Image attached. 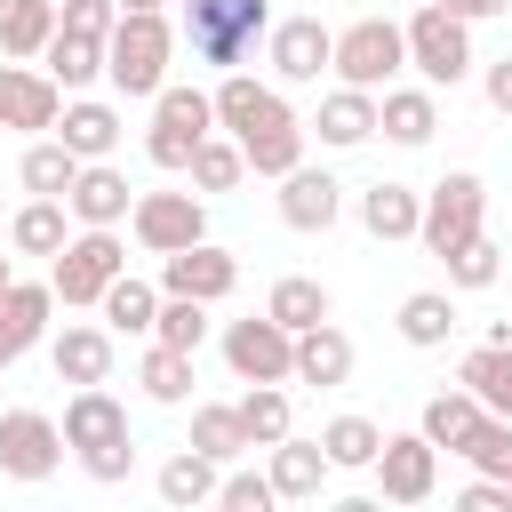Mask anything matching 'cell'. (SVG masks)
<instances>
[{
    "label": "cell",
    "mask_w": 512,
    "mask_h": 512,
    "mask_svg": "<svg viewBox=\"0 0 512 512\" xmlns=\"http://www.w3.org/2000/svg\"><path fill=\"white\" fill-rule=\"evenodd\" d=\"M264 32H272V8H264V0H184V32H176V40L192 48V64L240 72Z\"/></svg>",
    "instance_id": "cell-1"
},
{
    "label": "cell",
    "mask_w": 512,
    "mask_h": 512,
    "mask_svg": "<svg viewBox=\"0 0 512 512\" xmlns=\"http://www.w3.org/2000/svg\"><path fill=\"white\" fill-rule=\"evenodd\" d=\"M168 56H176V24L168 16H120L104 32V80L120 96H160L168 88Z\"/></svg>",
    "instance_id": "cell-2"
},
{
    "label": "cell",
    "mask_w": 512,
    "mask_h": 512,
    "mask_svg": "<svg viewBox=\"0 0 512 512\" xmlns=\"http://www.w3.org/2000/svg\"><path fill=\"white\" fill-rule=\"evenodd\" d=\"M128 272V248H120V224H80L56 256H48V288H56V304H96L112 280Z\"/></svg>",
    "instance_id": "cell-3"
},
{
    "label": "cell",
    "mask_w": 512,
    "mask_h": 512,
    "mask_svg": "<svg viewBox=\"0 0 512 512\" xmlns=\"http://www.w3.org/2000/svg\"><path fill=\"white\" fill-rule=\"evenodd\" d=\"M400 40H408V64L424 72V88H456L472 72V24L448 16L440 0H416V16L400 24Z\"/></svg>",
    "instance_id": "cell-4"
},
{
    "label": "cell",
    "mask_w": 512,
    "mask_h": 512,
    "mask_svg": "<svg viewBox=\"0 0 512 512\" xmlns=\"http://www.w3.org/2000/svg\"><path fill=\"white\" fill-rule=\"evenodd\" d=\"M408 64V40H400V24L392 16H360V24H344L336 32V56H328V72L344 80V88H392V72Z\"/></svg>",
    "instance_id": "cell-5"
},
{
    "label": "cell",
    "mask_w": 512,
    "mask_h": 512,
    "mask_svg": "<svg viewBox=\"0 0 512 512\" xmlns=\"http://www.w3.org/2000/svg\"><path fill=\"white\" fill-rule=\"evenodd\" d=\"M216 128V104L200 88H160L152 96V128H144V160L152 168H192V144Z\"/></svg>",
    "instance_id": "cell-6"
},
{
    "label": "cell",
    "mask_w": 512,
    "mask_h": 512,
    "mask_svg": "<svg viewBox=\"0 0 512 512\" xmlns=\"http://www.w3.org/2000/svg\"><path fill=\"white\" fill-rule=\"evenodd\" d=\"M480 216H488V184H480L472 168H456V176H440V184L424 192V216H416V240H424L432 256H448L456 240H472V232H480Z\"/></svg>",
    "instance_id": "cell-7"
},
{
    "label": "cell",
    "mask_w": 512,
    "mask_h": 512,
    "mask_svg": "<svg viewBox=\"0 0 512 512\" xmlns=\"http://www.w3.org/2000/svg\"><path fill=\"white\" fill-rule=\"evenodd\" d=\"M224 368H232L240 384H288V368H296V336H288L272 312H248V320L224 328Z\"/></svg>",
    "instance_id": "cell-8"
},
{
    "label": "cell",
    "mask_w": 512,
    "mask_h": 512,
    "mask_svg": "<svg viewBox=\"0 0 512 512\" xmlns=\"http://www.w3.org/2000/svg\"><path fill=\"white\" fill-rule=\"evenodd\" d=\"M56 464H64V424L40 416V408H8L0 416V472L24 480V488H40Z\"/></svg>",
    "instance_id": "cell-9"
},
{
    "label": "cell",
    "mask_w": 512,
    "mask_h": 512,
    "mask_svg": "<svg viewBox=\"0 0 512 512\" xmlns=\"http://www.w3.org/2000/svg\"><path fill=\"white\" fill-rule=\"evenodd\" d=\"M368 472H376V496L384 504H424L440 488V448L424 432H384V448H376Z\"/></svg>",
    "instance_id": "cell-10"
},
{
    "label": "cell",
    "mask_w": 512,
    "mask_h": 512,
    "mask_svg": "<svg viewBox=\"0 0 512 512\" xmlns=\"http://www.w3.org/2000/svg\"><path fill=\"white\" fill-rule=\"evenodd\" d=\"M128 224H136V240H144L152 256H176V248L208 240V208H200V192H136Z\"/></svg>",
    "instance_id": "cell-11"
},
{
    "label": "cell",
    "mask_w": 512,
    "mask_h": 512,
    "mask_svg": "<svg viewBox=\"0 0 512 512\" xmlns=\"http://www.w3.org/2000/svg\"><path fill=\"white\" fill-rule=\"evenodd\" d=\"M328 56H336V32H328L320 16H280V24L264 32V64H272L288 88H312V80L328 72Z\"/></svg>",
    "instance_id": "cell-12"
},
{
    "label": "cell",
    "mask_w": 512,
    "mask_h": 512,
    "mask_svg": "<svg viewBox=\"0 0 512 512\" xmlns=\"http://www.w3.org/2000/svg\"><path fill=\"white\" fill-rule=\"evenodd\" d=\"M240 288V256L216 248V240H192L176 256H160V296H200V304H224Z\"/></svg>",
    "instance_id": "cell-13"
},
{
    "label": "cell",
    "mask_w": 512,
    "mask_h": 512,
    "mask_svg": "<svg viewBox=\"0 0 512 512\" xmlns=\"http://www.w3.org/2000/svg\"><path fill=\"white\" fill-rule=\"evenodd\" d=\"M56 112H64V88L48 80V72H32V64H0V128H24V136H40V128H56Z\"/></svg>",
    "instance_id": "cell-14"
},
{
    "label": "cell",
    "mask_w": 512,
    "mask_h": 512,
    "mask_svg": "<svg viewBox=\"0 0 512 512\" xmlns=\"http://www.w3.org/2000/svg\"><path fill=\"white\" fill-rule=\"evenodd\" d=\"M240 152H248L256 176H288V168L304 160V120L288 112V96H272V112H256V120L240 128Z\"/></svg>",
    "instance_id": "cell-15"
},
{
    "label": "cell",
    "mask_w": 512,
    "mask_h": 512,
    "mask_svg": "<svg viewBox=\"0 0 512 512\" xmlns=\"http://www.w3.org/2000/svg\"><path fill=\"white\" fill-rule=\"evenodd\" d=\"M336 216H344V184H336L328 168H304V160H296V168L280 176V224H288V232H328Z\"/></svg>",
    "instance_id": "cell-16"
},
{
    "label": "cell",
    "mask_w": 512,
    "mask_h": 512,
    "mask_svg": "<svg viewBox=\"0 0 512 512\" xmlns=\"http://www.w3.org/2000/svg\"><path fill=\"white\" fill-rule=\"evenodd\" d=\"M48 312H56V288H48V280H8V288H0V368H16V360L40 344Z\"/></svg>",
    "instance_id": "cell-17"
},
{
    "label": "cell",
    "mask_w": 512,
    "mask_h": 512,
    "mask_svg": "<svg viewBox=\"0 0 512 512\" xmlns=\"http://www.w3.org/2000/svg\"><path fill=\"white\" fill-rule=\"evenodd\" d=\"M64 208H72V224H128L136 192H128V176H120L112 160H80V176H72Z\"/></svg>",
    "instance_id": "cell-18"
},
{
    "label": "cell",
    "mask_w": 512,
    "mask_h": 512,
    "mask_svg": "<svg viewBox=\"0 0 512 512\" xmlns=\"http://www.w3.org/2000/svg\"><path fill=\"white\" fill-rule=\"evenodd\" d=\"M104 440H128V408L104 384H72V400H64V448L80 456V448H104Z\"/></svg>",
    "instance_id": "cell-19"
},
{
    "label": "cell",
    "mask_w": 512,
    "mask_h": 512,
    "mask_svg": "<svg viewBox=\"0 0 512 512\" xmlns=\"http://www.w3.org/2000/svg\"><path fill=\"white\" fill-rule=\"evenodd\" d=\"M328 472H336V464H328V448H320V440H296V432H288V440H272V472H264V480H272V496H280V504H312V496L328 488Z\"/></svg>",
    "instance_id": "cell-20"
},
{
    "label": "cell",
    "mask_w": 512,
    "mask_h": 512,
    "mask_svg": "<svg viewBox=\"0 0 512 512\" xmlns=\"http://www.w3.org/2000/svg\"><path fill=\"white\" fill-rule=\"evenodd\" d=\"M296 384H344L352 376V336L336 328V320H312V328H296V368H288Z\"/></svg>",
    "instance_id": "cell-21"
},
{
    "label": "cell",
    "mask_w": 512,
    "mask_h": 512,
    "mask_svg": "<svg viewBox=\"0 0 512 512\" xmlns=\"http://www.w3.org/2000/svg\"><path fill=\"white\" fill-rule=\"evenodd\" d=\"M432 128H440V104H432V88H376V136H392V144H432Z\"/></svg>",
    "instance_id": "cell-22"
},
{
    "label": "cell",
    "mask_w": 512,
    "mask_h": 512,
    "mask_svg": "<svg viewBox=\"0 0 512 512\" xmlns=\"http://www.w3.org/2000/svg\"><path fill=\"white\" fill-rule=\"evenodd\" d=\"M312 128H320V144L352 152V144H368V136H376V96H368V88H328V96H320V112H312Z\"/></svg>",
    "instance_id": "cell-23"
},
{
    "label": "cell",
    "mask_w": 512,
    "mask_h": 512,
    "mask_svg": "<svg viewBox=\"0 0 512 512\" xmlns=\"http://www.w3.org/2000/svg\"><path fill=\"white\" fill-rule=\"evenodd\" d=\"M56 136H64L80 160H112V144H120V112H112V104H96V96H64Z\"/></svg>",
    "instance_id": "cell-24"
},
{
    "label": "cell",
    "mask_w": 512,
    "mask_h": 512,
    "mask_svg": "<svg viewBox=\"0 0 512 512\" xmlns=\"http://www.w3.org/2000/svg\"><path fill=\"white\" fill-rule=\"evenodd\" d=\"M416 216H424V192H408V184H392V176H376V184L360 192L368 240H416Z\"/></svg>",
    "instance_id": "cell-25"
},
{
    "label": "cell",
    "mask_w": 512,
    "mask_h": 512,
    "mask_svg": "<svg viewBox=\"0 0 512 512\" xmlns=\"http://www.w3.org/2000/svg\"><path fill=\"white\" fill-rule=\"evenodd\" d=\"M48 360H56V376H64V384H104V376H112V328L72 320V328L48 344Z\"/></svg>",
    "instance_id": "cell-26"
},
{
    "label": "cell",
    "mask_w": 512,
    "mask_h": 512,
    "mask_svg": "<svg viewBox=\"0 0 512 512\" xmlns=\"http://www.w3.org/2000/svg\"><path fill=\"white\" fill-rule=\"evenodd\" d=\"M40 64H48V80H56L64 96H80V88L104 80V40H88V32H48Z\"/></svg>",
    "instance_id": "cell-27"
},
{
    "label": "cell",
    "mask_w": 512,
    "mask_h": 512,
    "mask_svg": "<svg viewBox=\"0 0 512 512\" xmlns=\"http://www.w3.org/2000/svg\"><path fill=\"white\" fill-rule=\"evenodd\" d=\"M72 176H80V152H72L64 136H40V144L16 160V184H24L32 200H64V192H72Z\"/></svg>",
    "instance_id": "cell-28"
},
{
    "label": "cell",
    "mask_w": 512,
    "mask_h": 512,
    "mask_svg": "<svg viewBox=\"0 0 512 512\" xmlns=\"http://www.w3.org/2000/svg\"><path fill=\"white\" fill-rule=\"evenodd\" d=\"M448 336H456V296H448V288H416V296H400V344L440 352Z\"/></svg>",
    "instance_id": "cell-29"
},
{
    "label": "cell",
    "mask_w": 512,
    "mask_h": 512,
    "mask_svg": "<svg viewBox=\"0 0 512 512\" xmlns=\"http://www.w3.org/2000/svg\"><path fill=\"white\" fill-rule=\"evenodd\" d=\"M216 472H224L216 456H200V448H176V456L160 464V480H152V488H160V504L192 512V504H216Z\"/></svg>",
    "instance_id": "cell-30"
},
{
    "label": "cell",
    "mask_w": 512,
    "mask_h": 512,
    "mask_svg": "<svg viewBox=\"0 0 512 512\" xmlns=\"http://www.w3.org/2000/svg\"><path fill=\"white\" fill-rule=\"evenodd\" d=\"M64 240H72V208L64 200H24L16 224H8V248L16 256H56Z\"/></svg>",
    "instance_id": "cell-31"
},
{
    "label": "cell",
    "mask_w": 512,
    "mask_h": 512,
    "mask_svg": "<svg viewBox=\"0 0 512 512\" xmlns=\"http://www.w3.org/2000/svg\"><path fill=\"white\" fill-rule=\"evenodd\" d=\"M96 312H104V328H112V336H152L160 288H152V280H136V272H120V280L96 296Z\"/></svg>",
    "instance_id": "cell-32"
},
{
    "label": "cell",
    "mask_w": 512,
    "mask_h": 512,
    "mask_svg": "<svg viewBox=\"0 0 512 512\" xmlns=\"http://www.w3.org/2000/svg\"><path fill=\"white\" fill-rule=\"evenodd\" d=\"M136 384H144V400L184 408V400H192V352H176V344H160V336H152V352L136 360Z\"/></svg>",
    "instance_id": "cell-33"
},
{
    "label": "cell",
    "mask_w": 512,
    "mask_h": 512,
    "mask_svg": "<svg viewBox=\"0 0 512 512\" xmlns=\"http://www.w3.org/2000/svg\"><path fill=\"white\" fill-rule=\"evenodd\" d=\"M480 416H488V408H480V400H472V392L456 384V392H432V400H424V416H416V432H424L432 448H448V456H456V448H464V432H472Z\"/></svg>",
    "instance_id": "cell-34"
},
{
    "label": "cell",
    "mask_w": 512,
    "mask_h": 512,
    "mask_svg": "<svg viewBox=\"0 0 512 512\" xmlns=\"http://www.w3.org/2000/svg\"><path fill=\"white\" fill-rule=\"evenodd\" d=\"M56 32V0H0V56H40Z\"/></svg>",
    "instance_id": "cell-35"
},
{
    "label": "cell",
    "mask_w": 512,
    "mask_h": 512,
    "mask_svg": "<svg viewBox=\"0 0 512 512\" xmlns=\"http://www.w3.org/2000/svg\"><path fill=\"white\" fill-rule=\"evenodd\" d=\"M240 176H248V152H240V136L208 128V136L192 144V184H200V192H232Z\"/></svg>",
    "instance_id": "cell-36"
},
{
    "label": "cell",
    "mask_w": 512,
    "mask_h": 512,
    "mask_svg": "<svg viewBox=\"0 0 512 512\" xmlns=\"http://www.w3.org/2000/svg\"><path fill=\"white\" fill-rule=\"evenodd\" d=\"M232 416H240L248 448H272V440H288V392H280V384H248V392L232 400Z\"/></svg>",
    "instance_id": "cell-37"
},
{
    "label": "cell",
    "mask_w": 512,
    "mask_h": 512,
    "mask_svg": "<svg viewBox=\"0 0 512 512\" xmlns=\"http://www.w3.org/2000/svg\"><path fill=\"white\" fill-rule=\"evenodd\" d=\"M320 448H328L336 472H368L376 448H384V432H376L368 416H328V424H320Z\"/></svg>",
    "instance_id": "cell-38"
},
{
    "label": "cell",
    "mask_w": 512,
    "mask_h": 512,
    "mask_svg": "<svg viewBox=\"0 0 512 512\" xmlns=\"http://www.w3.org/2000/svg\"><path fill=\"white\" fill-rule=\"evenodd\" d=\"M272 96H280V88H264L256 72H224V88H216L208 104H216V128H224V136H240L256 112H272Z\"/></svg>",
    "instance_id": "cell-39"
},
{
    "label": "cell",
    "mask_w": 512,
    "mask_h": 512,
    "mask_svg": "<svg viewBox=\"0 0 512 512\" xmlns=\"http://www.w3.org/2000/svg\"><path fill=\"white\" fill-rule=\"evenodd\" d=\"M264 312L296 336V328H312V320H328V288L320 280H304V272H288V280H272V296H264Z\"/></svg>",
    "instance_id": "cell-40"
},
{
    "label": "cell",
    "mask_w": 512,
    "mask_h": 512,
    "mask_svg": "<svg viewBox=\"0 0 512 512\" xmlns=\"http://www.w3.org/2000/svg\"><path fill=\"white\" fill-rule=\"evenodd\" d=\"M440 264H448V288H496V272H504V248H496L488 232H472V240H456Z\"/></svg>",
    "instance_id": "cell-41"
},
{
    "label": "cell",
    "mask_w": 512,
    "mask_h": 512,
    "mask_svg": "<svg viewBox=\"0 0 512 512\" xmlns=\"http://www.w3.org/2000/svg\"><path fill=\"white\" fill-rule=\"evenodd\" d=\"M152 336H160V344H176V352H200V344H208V304H200V296H160Z\"/></svg>",
    "instance_id": "cell-42"
},
{
    "label": "cell",
    "mask_w": 512,
    "mask_h": 512,
    "mask_svg": "<svg viewBox=\"0 0 512 512\" xmlns=\"http://www.w3.org/2000/svg\"><path fill=\"white\" fill-rule=\"evenodd\" d=\"M192 448L216 456V464H232V456H248V432H240V416L224 400H208V408H192Z\"/></svg>",
    "instance_id": "cell-43"
},
{
    "label": "cell",
    "mask_w": 512,
    "mask_h": 512,
    "mask_svg": "<svg viewBox=\"0 0 512 512\" xmlns=\"http://www.w3.org/2000/svg\"><path fill=\"white\" fill-rule=\"evenodd\" d=\"M120 24V0H56V32H88V40H104Z\"/></svg>",
    "instance_id": "cell-44"
},
{
    "label": "cell",
    "mask_w": 512,
    "mask_h": 512,
    "mask_svg": "<svg viewBox=\"0 0 512 512\" xmlns=\"http://www.w3.org/2000/svg\"><path fill=\"white\" fill-rule=\"evenodd\" d=\"M216 504H224V512H272L280 496H272L264 472H232V480H216Z\"/></svg>",
    "instance_id": "cell-45"
},
{
    "label": "cell",
    "mask_w": 512,
    "mask_h": 512,
    "mask_svg": "<svg viewBox=\"0 0 512 512\" xmlns=\"http://www.w3.org/2000/svg\"><path fill=\"white\" fill-rule=\"evenodd\" d=\"M80 472H88V480H104V488H112V480H128V472H136V440H104V448H80Z\"/></svg>",
    "instance_id": "cell-46"
},
{
    "label": "cell",
    "mask_w": 512,
    "mask_h": 512,
    "mask_svg": "<svg viewBox=\"0 0 512 512\" xmlns=\"http://www.w3.org/2000/svg\"><path fill=\"white\" fill-rule=\"evenodd\" d=\"M456 504H464V512H512V480H488V472H480Z\"/></svg>",
    "instance_id": "cell-47"
},
{
    "label": "cell",
    "mask_w": 512,
    "mask_h": 512,
    "mask_svg": "<svg viewBox=\"0 0 512 512\" xmlns=\"http://www.w3.org/2000/svg\"><path fill=\"white\" fill-rule=\"evenodd\" d=\"M488 104L512 120V56H496V64H488Z\"/></svg>",
    "instance_id": "cell-48"
},
{
    "label": "cell",
    "mask_w": 512,
    "mask_h": 512,
    "mask_svg": "<svg viewBox=\"0 0 512 512\" xmlns=\"http://www.w3.org/2000/svg\"><path fill=\"white\" fill-rule=\"evenodd\" d=\"M440 8H448V16H464V24H488V16H504L512 0H440Z\"/></svg>",
    "instance_id": "cell-49"
},
{
    "label": "cell",
    "mask_w": 512,
    "mask_h": 512,
    "mask_svg": "<svg viewBox=\"0 0 512 512\" xmlns=\"http://www.w3.org/2000/svg\"><path fill=\"white\" fill-rule=\"evenodd\" d=\"M120 16H168V0H120Z\"/></svg>",
    "instance_id": "cell-50"
},
{
    "label": "cell",
    "mask_w": 512,
    "mask_h": 512,
    "mask_svg": "<svg viewBox=\"0 0 512 512\" xmlns=\"http://www.w3.org/2000/svg\"><path fill=\"white\" fill-rule=\"evenodd\" d=\"M8 280H16V264H8V248H0V288H8Z\"/></svg>",
    "instance_id": "cell-51"
},
{
    "label": "cell",
    "mask_w": 512,
    "mask_h": 512,
    "mask_svg": "<svg viewBox=\"0 0 512 512\" xmlns=\"http://www.w3.org/2000/svg\"><path fill=\"white\" fill-rule=\"evenodd\" d=\"M408 8H416V0H408Z\"/></svg>",
    "instance_id": "cell-52"
}]
</instances>
